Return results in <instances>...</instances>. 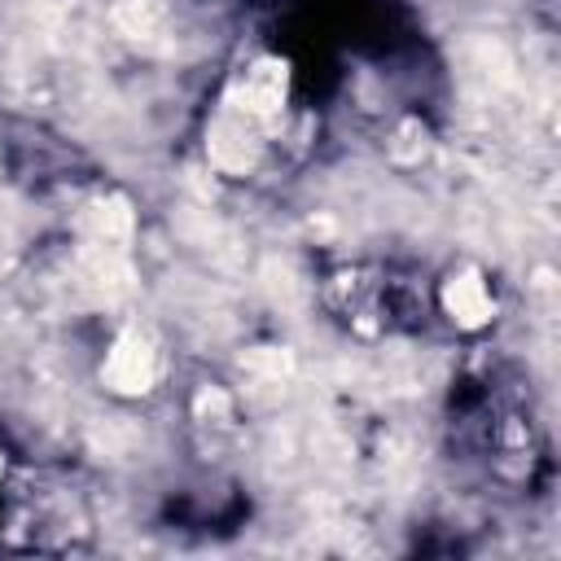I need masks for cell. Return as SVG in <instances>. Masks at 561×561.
Masks as SVG:
<instances>
[{
    "label": "cell",
    "mask_w": 561,
    "mask_h": 561,
    "mask_svg": "<svg viewBox=\"0 0 561 561\" xmlns=\"http://www.w3.org/2000/svg\"><path fill=\"white\" fill-rule=\"evenodd\" d=\"M4 259H9V245H4V237H0V272H4Z\"/></svg>",
    "instance_id": "obj_3"
},
{
    "label": "cell",
    "mask_w": 561,
    "mask_h": 561,
    "mask_svg": "<svg viewBox=\"0 0 561 561\" xmlns=\"http://www.w3.org/2000/svg\"><path fill=\"white\" fill-rule=\"evenodd\" d=\"M153 377H158V346H153V337L140 333V329H127L114 342L110 359H105V381L114 390H123V394H140V390L153 386Z\"/></svg>",
    "instance_id": "obj_1"
},
{
    "label": "cell",
    "mask_w": 561,
    "mask_h": 561,
    "mask_svg": "<svg viewBox=\"0 0 561 561\" xmlns=\"http://www.w3.org/2000/svg\"><path fill=\"white\" fill-rule=\"evenodd\" d=\"M447 307H451L465 324H478V320L491 311V298H486V289H482L478 276H460V280H451V289H447Z\"/></svg>",
    "instance_id": "obj_2"
}]
</instances>
